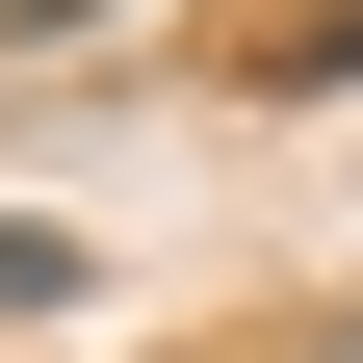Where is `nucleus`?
<instances>
[{"label": "nucleus", "instance_id": "f03ea898", "mask_svg": "<svg viewBox=\"0 0 363 363\" xmlns=\"http://www.w3.org/2000/svg\"><path fill=\"white\" fill-rule=\"evenodd\" d=\"M286 363H363V286H337V311H286Z\"/></svg>", "mask_w": 363, "mask_h": 363}, {"label": "nucleus", "instance_id": "f257e3e1", "mask_svg": "<svg viewBox=\"0 0 363 363\" xmlns=\"http://www.w3.org/2000/svg\"><path fill=\"white\" fill-rule=\"evenodd\" d=\"M311 78H363V0H259V104H311Z\"/></svg>", "mask_w": 363, "mask_h": 363}]
</instances>
